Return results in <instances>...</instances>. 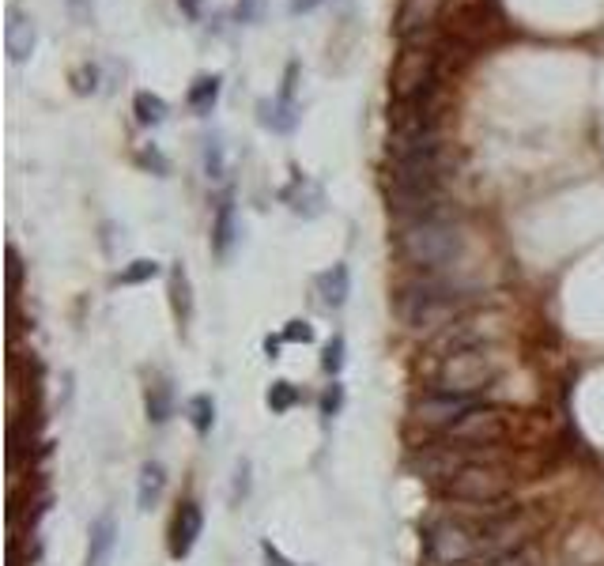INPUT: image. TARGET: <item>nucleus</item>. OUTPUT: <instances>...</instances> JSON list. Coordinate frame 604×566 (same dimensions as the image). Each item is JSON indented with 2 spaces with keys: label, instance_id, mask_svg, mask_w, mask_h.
Masks as SVG:
<instances>
[{
  "label": "nucleus",
  "instance_id": "36",
  "mask_svg": "<svg viewBox=\"0 0 604 566\" xmlns=\"http://www.w3.org/2000/svg\"><path fill=\"white\" fill-rule=\"evenodd\" d=\"M140 167L156 170L159 177H166V174H170V163L163 159V151H159V147H144V151H140Z\"/></svg>",
  "mask_w": 604,
  "mask_h": 566
},
{
  "label": "nucleus",
  "instance_id": "7",
  "mask_svg": "<svg viewBox=\"0 0 604 566\" xmlns=\"http://www.w3.org/2000/svg\"><path fill=\"white\" fill-rule=\"evenodd\" d=\"M518 416L510 408L498 404H476L468 416H461L449 430H442L449 442H468V446H502L514 434Z\"/></svg>",
  "mask_w": 604,
  "mask_h": 566
},
{
  "label": "nucleus",
  "instance_id": "40",
  "mask_svg": "<svg viewBox=\"0 0 604 566\" xmlns=\"http://www.w3.org/2000/svg\"><path fill=\"white\" fill-rule=\"evenodd\" d=\"M265 555H268V562H276V566H291V562H287V559H284L280 551H276V548L268 544V540H265Z\"/></svg>",
  "mask_w": 604,
  "mask_h": 566
},
{
  "label": "nucleus",
  "instance_id": "8",
  "mask_svg": "<svg viewBox=\"0 0 604 566\" xmlns=\"http://www.w3.org/2000/svg\"><path fill=\"white\" fill-rule=\"evenodd\" d=\"M453 170V156L449 147H435V151H419V156H405V159H389L386 163V186L389 189H416V186H442Z\"/></svg>",
  "mask_w": 604,
  "mask_h": 566
},
{
  "label": "nucleus",
  "instance_id": "15",
  "mask_svg": "<svg viewBox=\"0 0 604 566\" xmlns=\"http://www.w3.org/2000/svg\"><path fill=\"white\" fill-rule=\"evenodd\" d=\"M200 532H205V513L196 502H182L170 521V559H186L196 548Z\"/></svg>",
  "mask_w": 604,
  "mask_h": 566
},
{
  "label": "nucleus",
  "instance_id": "37",
  "mask_svg": "<svg viewBox=\"0 0 604 566\" xmlns=\"http://www.w3.org/2000/svg\"><path fill=\"white\" fill-rule=\"evenodd\" d=\"M280 344H284V337H265V355L268 359H280Z\"/></svg>",
  "mask_w": 604,
  "mask_h": 566
},
{
  "label": "nucleus",
  "instance_id": "4",
  "mask_svg": "<svg viewBox=\"0 0 604 566\" xmlns=\"http://www.w3.org/2000/svg\"><path fill=\"white\" fill-rule=\"evenodd\" d=\"M480 521H468V518H438L423 529V555L427 562H442V566H461V562H476L480 555Z\"/></svg>",
  "mask_w": 604,
  "mask_h": 566
},
{
  "label": "nucleus",
  "instance_id": "32",
  "mask_svg": "<svg viewBox=\"0 0 604 566\" xmlns=\"http://www.w3.org/2000/svg\"><path fill=\"white\" fill-rule=\"evenodd\" d=\"M321 367H325V374H340L344 370V337H340V332H337V337L329 340V344H325V351H321Z\"/></svg>",
  "mask_w": 604,
  "mask_h": 566
},
{
  "label": "nucleus",
  "instance_id": "38",
  "mask_svg": "<svg viewBox=\"0 0 604 566\" xmlns=\"http://www.w3.org/2000/svg\"><path fill=\"white\" fill-rule=\"evenodd\" d=\"M317 5H321V0H291V12L302 15V12H314Z\"/></svg>",
  "mask_w": 604,
  "mask_h": 566
},
{
  "label": "nucleus",
  "instance_id": "28",
  "mask_svg": "<svg viewBox=\"0 0 604 566\" xmlns=\"http://www.w3.org/2000/svg\"><path fill=\"white\" fill-rule=\"evenodd\" d=\"M265 404L272 408V416H284V411H291L295 404H298V389H295V385L291 381H272L268 385V393H265Z\"/></svg>",
  "mask_w": 604,
  "mask_h": 566
},
{
  "label": "nucleus",
  "instance_id": "31",
  "mask_svg": "<svg viewBox=\"0 0 604 566\" xmlns=\"http://www.w3.org/2000/svg\"><path fill=\"white\" fill-rule=\"evenodd\" d=\"M223 170H226V156H223V140L219 136H208L205 140V174L212 177H223Z\"/></svg>",
  "mask_w": 604,
  "mask_h": 566
},
{
  "label": "nucleus",
  "instance_id": "9",
  "mask_svg": "<svg viewBox=\"0 0 604 566\" xmlns=\"http://www.w3.org/2000/svg\"><path fill=\"white\" fill-rule=\"evenodd\" d=\"M442 87L416 95V98H393L389 106V136H427L442 133Z\"/></svg>",
  "mask_w": 604,
  "mask_h": 566
},
{
  "label": "nucleus",
  "instance_id": "24",
  "mask_svg": "<svg viewBox=\"0 0 604 566\" xmlns=\"http://www.w3.org/2000/svg\"><path fill=\"white\" fill-rule=\"evenodd\" d=\"M219 91H223L219 76H196L193 87H189V95H186V102H189V106H193L200 117H205V114H212V106L219 102Z\"/></svg>",
  "mask_w": 604,
  "mask_h": 566
},
{
  "label": "nucleus",
  "instance_id": "12",
  "mask_svg": "<svg viewBox=\"0 0 604 566\" xmlns=\"http://www.w3.org/2000/svg\"><path fill=\"white\" fill-rule=\"evenodd\" d=\"M446 189L442 186H416V189H389V212L400 223L416 219H446Z\"/></svg>",
  "mask_w": 604,
  "mask_h": 566
},
{
  "label": "nucleus",
  "instance_id": "5",
  "mask_svg": "<svg viewBox=\"0 0 604 566\" xmlns=\"http://www.w3.org/2000/svg\"><path fill=\"white\" fill-rule=\"evenodd\" d=\"M438 49L427 45V38L405 42L389 68V95L393 98H416L438 87Z\"/></svg>",
  "mask_w": 604,
  "mask_h": 566
},
{
  "label": "nucleus",
  "instance_id": "6",
  "mask_svg": "<svg viewBox=\"0 0 604 566\" xmlns=\"http://www.w3.org/2000/svg\"><path fill=\"white\" fill-rule=\"evenodd\" d=\"M438 499L446 502H498L514 499V476L507 465H476L438 483Z\"/></svg>",
  "mask_w": 604,
  "mask_h": 566
},
{
  "label": "nucleus",
  "instance_id": "11",
  "mask_svg": "<svg viewBox=\"0 0 604 566\" xmlns=\"http://www.w3.org/2000/svg\"><path fill=\"white\" fill-rule=\"evenodd\" d=\"M495 325L488 321V318H476V314H468V318H461V321H453V325H446V328H438L431 340H427V355L423 359H449V355H458V351H468V348H488V344H495Z\"/></svg>",
  "mask_w": 604,
  "mask_h": 566
},
{
  "label": "nucleus",
  "instance_id": "39",
  "mask_svg": "<svg viewBox=\"0 0 604 566\" xmlns=\"http://www.w3.org/2000/svg\"><path fill=\"white\" fill-rule=\"evenodd\" d=\"M178 8H182L189 19H200V0H178Z\"/></svg>",
  "mask_w": 604,
  "mask_h": 566
},
{
  "label": "nucleus",
  "instance_id": "1",
  "mask_svg": "<svg viewBox=\"0 0 604 566\" xmlns=\"http://www.w3.org/2000/svg\"><path fill=\"white\" fill-rule=\"evenodd\" d=\"M480 306V291L461 279H449L438 272H423L419 279H408L397 295V314L416 332H435L468 318Z\"/></svg>",
  "mask_w": 604,
  "mask_h": 566
},
{
  "label": "nucleus",
  "instance_id": "18",
  "mask_svg": "<svg viewBox=\"0 0 604 566\" xmlns=\"http://www.w3.org/2000/svg\"><path fill=\"white\" fill-rule=\"evenodd\" d=\"M257 121H261L265 128H272V133H291V128L298 125L295 98H284V95L261 98V102H257Z\"/></svg>",
  "mask_w": 604,
  "mask_h": 566
},
{
  "label": "nucleus",
  "instance_id": "16",
  "mask_svg": "<svg viewBox=\"0 0 604 566\" xmlns=\"http://www.w3.org/2000/svg\"><path fill=\"white\" fill-rule=\"evenodd\" d=\"M35 45H38V27L31 15H23L19 8L8 12L5 23V49H8V61L12 65H27L35 57Z\"/></svg>",
  "mask_w": 604,
  "mask_h": 566
},
{
  "label": "nucleus",
  "instance_id": "27",
  "mask_svg": "<svg viewBox=\"0 0 604 566\" xmlns=\"http://www.w3.org/2000/svg\"><path fill=\"white\" fill-rule=\"evenodd\" d=\"M189 423H193V430L205 439V434L212 430V423H216V400L208 397V393H196L193 400H189Z\"/></svg>",
  "mask_w": 604,
  "mask_h": 566
},
{
  "label": "nucleus",
  "instance_id": "35",
  "mask_svg": "<svg viewBox=\"0 0 604 566\" xmlns=\"http://www.w3.org/2000/svg\"><path fill=\"white\" fill-rule=\"evenodd\" d=\"M19 291H23V257L15 246H8V295H12V302Z\"/></svg>",
  "mask_w": 604,
  "mask_h": 566
},
{
  "label": "nucleus",
  "instance_id": "3",
  "mask_svg": "<svg viewBox=\"0 0 604 566\" xmlns=\"http://www.w3.org/2000/svg\"><path fill=\"white\" fill-rule=\"evenodd\" d=\"M502 374V359L495 344L468 348L442 359L431 374V393H453V397H480L488 385H495Z\"/></svg>",
  "mask_w": 604,
  "mask_h": 566
},
{
  "label": "nucleus",
  "instance_id": "33",
  "mask_svg": "<svg viewBox=\"0 0 604 566\" xmlns=\"http://www.w3.org/2000/svg\"><path fill=\"white\" fill-rule=\"evenodd\" d=\"M280 337H284V344H314V325L302 321V318H295V321L284 325Z\"/></svg>",
  "mask_w": 604,
  "mask_h": 566
},
{
  "label": "nucleus",
  "instance_id": "21",
  "mask_svg": "<svg viewBox=\"0 0 604 566\" xmlns=\"http://www.w3.org/2000/svg\"><path fill=\"white\" fill-rule=\"evenodd\" d=\"M235 235H238V227H235V200L223 197L219 208H216V223H212V249L219 257H226V253H231V246H235Z\"/></svg>",
  "mask_w": 604,
  "mask_h": 566
},
{
  "label": "nucleus",
  "instance_id": "10",
  "mask_svg": "<svg viewBox=\"0 0 604 566\" xmlns=\"http://www.w3.org/2000/svg\"><path fill=\"white\" fill-rule=\"evenodd\" d=\"M537 529H540V521H537V518H528V513H525L521 506H518L514 513H507V518L488 521L484 532H480V555H476V566L521 551V548L528 544V536H533Z\"/></svg>",
  "mask_w": 604,
  "mask_h": 566
},
{
  "label": "nucleus",
  "instance_id": "30",
  "mask_svg": "<svg viewBox=\"0 0 604 566\" xmlns=\"http://www.w3.org/2000/svg\"><path fill=\"white\" fill-rule=\"evenodd\" d=\"M98 65H80V68H72V76H68V84H72V91L76 95H95L98 91Z\"/></svg>",
  "mask_w": 604,
  "mask_h": 566
},
{
  "label": "nucleus",
  "instance_id": "14",
  "mask_svg": "<svg viewBox=\"0 0 604 566\" xmlns=\"http://www.w3.org/2000/svg\"><path fill=\"white\" fill-rule=\"evenodd\" d=\"M446 12V0H400L397 19H393V31L400 42H416L427 38L435 31V23Z\"/></svg>",
  "mask_w": 604,
  "mask_h": 566
},
{
  "label": "nucleus",
  "instance_id": "17",
  "mask_svg": "<svg viewBox=\"0 0 604 566\" xmlns=\"http://www.w3.org/2000/svg\"><path fill=\"white\" fill-rule=\"evenodd\" d=\"M280 200L287 204V208H291L295 216H307V219L321 216V208H325V193H321V186L310 182L307 174H295V182L280 193Z\"/></svg>",
  "mask_w": 604,
  "mask_h": 566
},
{
  "label": "nucleus",
  "instance_id": "26",
  "mask_svg": "<svg viewBox=\"0 0 604 566\" xmlns=\"http://www.w3.org/2000/svg\"><path fill=\"white\" fill-rule=\"evenodd\" d=\"M133 114H136V121L140 125H163L166 121V114H170V106L159 98V95H151V91H136V98H133Z\"/></svg>",
  "mask_w": 604,
  "mask_h": 566
},
{
  "label": "nucleus",
  "instance_id": "2",
  "mask_svg": "<svg viewBox=\"0 0 604 566\" xmlns=\"http://www.w3.org/2000/svg\"><path fill=\"white\" fill-rule=\"evenodd\" d=\"M465 249V230L453 219H416L400 223L397 230V257L419 272H438Z\"/></svg>",
  "mask_w": 604,
  "mask_h": 566
},
{
  "label": "nucleus",
  "instance_id": "29",
  "mask_svg": "<svg viewBox=\"0 0 604 566\" xmlns=\"http://www.w3.org/2000/svg\"><path fill=\"white\" fill-rule=\"evenodd\" d=\"M159 272H163L159 261H151V257H140V261H133V265H125V268H121L117 283H125V288H136V283H151Z\"/></svg>",
  "mask_w": 604,
  "mask_h": 566
},
{
  "label": "nucleus",
  "instance_id": "13",
  "mask_svg": "<svg viewBox=\"0 0 604 566\" xmlns=\"http://www.w3.org/2000/svg\"><path fill=\"white\" fill-rule=\"evenodd\" d=\"M480 404V397H453V393H423L412 404V423L431 427V430H449L461 416Z\"/></svg>",
  "mask_w": 604,
  "mask_h": 566
},
{
  "label": "nucleus",
  "instance_id": "25",
  "mask_svg": "<svg viewBox=\"0 0 604 566\" xmlns=\"http://www.w3.org/2000/svg\"><path fill=\"white\" fill-rule=\"evenodd\" d=\"M144 411H147V423H166L174 416V393H170V385L166 381H156V385H147V393H144Z\"/></svg>",
  "mask_w": 604,
  "mask_h": 566
},
{
  "label": "nucleus",
  "instance_id": "20",
  "mask_svg": "<svg viewBox=\"0 0 604 566\" xmlns=\"http://www.w3.org/2000/svg\"><path fill=\"white\" fill-rule=\"evenodd\" d=\"M317 295H321V302H325V306H333V310H340V306L347 302V295H351V272H347V265H333V268H325V272L317 276Z\"/></svg>",
  "mask_w": 604,
  "mask_h": 566
},
{
  "label": "nucleus",
  "instance_id": "22",
  "mask_svg": "<svg viewBox=\"0 0 604 566\" xmlns=\"http://www.w3.org/2000/svg\"><path fill=\"white\" fill-rule=\"evenodd\" d=\"M166 491V469L159 465V460H147V465L140 469V483H136V502L140 510H151Z\"/></svg>",
  "mask_w": 604,
  "mask_h": 566
},
{
  "label": "nucleus",
  "instance_id": "34",
  "mask_svg": "<svg viewBox=\"0 0 604 566\" xmlns=\"http://www.w3.org/2000/svg\"><path fill=\"white\" fill-rule=\"evenodd\" d=\"M340 408H344V385L333 378V385L321 393V416L333 419V416H340Z\"/></svg>",
  "mask_w": 604,
  "mask_h": 566
},
{
  "label": "nucleus",
  "instance_id": "23",
  "mask_svg": "<svg viewBox=\"0 0 604 566\" xmlns=\"http://www.w3.org/2000/svg\"><path fill=\"white\" fill-rule=\"evenodd\" d=\"M170 306H174V318H178V325L193 321V288H189V276H186L182 265L170 268Z\"/></svg>",
  "mask_w": 604,
  "mask_h": 566
},
{
  "label": "nucleus",
  "instance_id": "19",
  "mask_svg": "<svg viewBox=\"0 0 604 566\" xmlns=\"http://www.w3.org/2000/svg\"><path fill=\"white\" fill-rule=\"evenodd\" d=\"M117 544V521L114 513H98L91 521V540H87V566H103Z\"/></svg>",
  "mask_w": 604,
  "mask_h": 566
}]
</instances>
